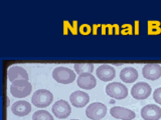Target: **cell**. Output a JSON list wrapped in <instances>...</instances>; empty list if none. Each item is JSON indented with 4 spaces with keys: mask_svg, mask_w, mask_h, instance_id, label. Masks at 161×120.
I'll list each match as a JSON object with an SVG mask.
<instances>
[{
    "mask_svg": "<svg viewBox=\"0 0 161 120\" xmlns=\"http://www.w3.org/2000/svg\"><path fill=\"white\" fill-rule=\"evenodd\" d=\"M153 98L156 103L161 104V87L155 89V91L153 92Z\"/></svg>",
    "mask_w": 161,
    "mask_h": 120,
    "instance_id": "cell-19",
    "label": "cell"
},
{
    "mask_svg": "<svg viewBox=\"0 0 161 120\" xmlns=\"http://www.w3.org/2000/svg\"><path fill=\"white\" fill-rule=\"evenodd\" d=\"M120 79L125 83H133L138 79V72L133 67H125L120 72Z\"/></svg>",
    "mask_w": 161,
    "mask_h": 120,
    "instance_id": "cell-16",
    "label": "cell"
},
{
    "mask_svg": "<svg viewBox=\"0 0 161 120\" xmlns=\"http://www.w3.org/2000/svg\"><path fill=\"white\" fill-rule=\"evenodd\" d=\"M106 93L114 99H125L128 96V89L124 84L120 82H112L106 86Z\"/></svg>",
    "mask_w": 161,
    "mask_h": 120,
    "instance_id": "cell-4",
    "label": "cell"
},
{
    "mask_svg": "<svg viewBox=\"0 0 161 120\" xmlns=\"http://www.w3.org/2000/svg\"><path fill=\"white\" fill-rule=\"evenodd\" d=\"M80 31H82V33H84V34H87L90 32V27L88 25H83V26L80 27Z\"/></svg>",
    "mask_w": 161,
    "mask_h": 120,
    "instance_id": "cell-20",
    "label": "cell"
},
{
    "mask_svg": "<svg viewBox=\"0 0 161 120\" xmlns=\"http://www.w3.org/2000/svg\"><path fill=\"white\" fill-rule=\"evenodd\" d=\"M142 74L148 80H157L161 77V65L155 63L145 64L142 68Z\"/></svg>",
    "mask_w": 161,
    "mask_h": 120,
    "instance_id": "cell-9",
    "label": "cell"
},
{
    "mask_svg": "<svg viewBox=\"0 0 161 120\" xmlns=\"http://www.w3.org/2000/svg\"><path fill=\"white\" fill-rule=\"evenodd\" d=\"M152 89H151V86L146 82H138L133 85V87L131 88V95L138 100H144L147 99Z\"/></svg>",
    "mask_w": 161,
    "mask_h": 120,
    "instance_id": "cell-6",
    "label": "cell"
},
{
    "mask_svg": "<svg viewBox=\"0 0 161 120\" xmlns=\"http://www.w3.org/2000/svg\"><path fill=\"white\" fill-rule=\"evenodd\" d=\"M32 120H53V115L47 110H37L32 115Z\"/></svg>",
    "mask_w": 161,
    "mask_h": 120,
    "instance_id": "cell-18",
    "label": "cell"
},
{
    "mask_svg": "<svg viewBox=\"0 0 161 120\" xmlns=\"http://www.w3.org/2000/svg\"><path fill=\"white\" fill-rule=\"evenodd\" d=\"M141 116L144 120H159L161 118V108L158 105L148 104L141 109Z\"/></svg>",
    "mask_w": 161,
    "mask_h": 120,
    "instance_id": "cell-8",
    "label": "cell"
},
{
    "mask_svg": "<svg viewBox=\"0 0 161 120\" xmlns=\"http://www.w3.org/2000/svg\"><path fill=\"white\" fill-rule=\"evenodd\" d=\"M70 120H79V119H70Z\"/></svg>",
    "mask_w": 161,
    "mask_h": 120,
    "instance_id": "cell-21",
    "label": "cell"
},
{
    "mask_svg": "<svg viewBox=\"0 0 161 120\" xmlns=\"http://www.w3.org/2000/svg\"><path fill=\"white\" fill-rule=\"evenodd\" d=\"M78 86L86 90H91L96 87L97 80L92 73H83L80 74L77 79Z\"/></svg>",
    "mask_w": 161,
    "mask_h": 120,
    "instance_id": "cell-12",
    "label": "cell"
},
{
    "mask_svg": "<svg viewBox=\"0 0 161 120\" xmlns=\"http://www.w3.org/2000/svg\"><path fill=\"white\" fill-rule=\"evenodd\" d=\"M97 77L102 80V81H111L113 80L116 76V71L113 68V66L108 64H102L97 68Z\"/></svg>",
    "mask_w": 161,
    "mask_h": 120,
    "instance_id": "cell-13",
    "label": "cell"
},
{
    "mask_svg": "<svg viewBox=\"0 0 161 120\" xmlns=\"http://www.w3.org/2000/svg\"><path fill=\"white\" fill-rule=\"evenodd\" d=\"M69 101L73 104V106L77 108L85 107L90 101V96L84 91H75L69 95Z\"/></svg>",
    "mask_w": 161,
    "mask_h": 120,
    "instance_id": "cell-11",
    "label": "cell"
},
{
    "mask_svg": "<svg viewBox=\"0 0 161 120\" xmlns=\"http://www.w3.org/2000/svg\"><path fill=\"white\" fill-rule=\"evenodd\" d=\"M107 114V106L101 102H94L86 109V115L92 120H101Z\"/></svg>",
    "mask_w": 161,
    "mask_h": 120,
    "instance_id": "cell-5",
    "label": "cell"
},
{
    "mask_svg": "<svg viewBox=\"0 0 161 120\" xmlns=\"http://www.w3.org/2000/svg\"><path fill=\"white\" fill-rule=\"evenodd\" d=\"M7 76L8 80L11 81V83L17 79L28 80V73L26 72V70L21 66H18V65H14V66H11L8 69Z\"/></svg>",
    "mask_w": 161,
    "mask_h": 120,
    "instance_id": "cell-15",
    "label": "cell"
},
{
    "mask_svg": "<svg viewBox=\"0 0 161 120\" xmlns=\"http://www.w3.org/2000/svg\"><path fill=\"white\" fill-rule=\"evenodd\" d=\"M70 112H72V107H70V105L65 100H58L53 105V113L58 119L67 118L70 114Z\"/></svg>",
    "mask_w": 161,
    "mask_h": 120,
    "instance_id": "cell-7",
    "label": "cell"
},
{
    "mask_svg": "<svg viewBox=\"0 0 161 120\" xmlns=\"http://www.w3.org/2000/svg\"><path fill=\"white\" fill-rule=\"evenodd\" d=\"M10 93L13 97L23 98L31 93L32 85L26 79H17L10 85Z\"/></svg>",
    "mask_w": 161,
    "mask_h": 120,
    "instance_id": "cell-1",
    "label": "cell"
},
{
    "mask_svg": "<svg viewBox=\"0 0 161 120\" xmlns=\"http://www.w3.org/2000/svg\"><path fill=\"white\" fill-rule=\"evenodd\" d=\"M53 95L47 89H38L31 96V102L34 106L38 108L47 107L53 102Z\"/></svg>",
    "mask_w": 161,
    "mask_h": 120,
    "instance_id": "cell-2",
    "label": "cell"
},
{
    "mask_svg": "<svg viewBox=\"0 0 161 120\" xmlns=\"http://www.w3.org/2000/svg\"><path fill=\"white\" fill-rule=\"evenodd\" d=\"M111 116H113L116 119L121 120H132L136 117V114L134 111L128 108L121 107V106H114L110 110Z\"/></svg>",
    "mask_w": 161,
    "mask_h": 120,
    "instance_id": "cell-10",
    "label": "cell"
},
{
    "mask_svg": "<svg viewBox=\"0 0 161 120\" xmlns=\"http://www.w3.org/2000/svg\"><path fill=\"white\" fill-rule=\"evenodd\" d=\"M11 111L16 116H26L31 112V104L24 100H19L12 104Z\"/></svg>",
    "mask_w": 161,
    "mask_h": 120,
    "instance_id": "cell-14",
    "label": "cell"
},
{
    "mask_svg": "<svg viewBox=\"0 0 161 120\" xmlns=\"http://www.w3.org/2000/svg\"><path fill=\"white\" fill-rule=\"evenodd\" d=\"M53 77L57 82L62 84H69L75 81V72L64 66H58L53 70Z\"/></svg>",
    "mask_w": 161,
    "mask_h": 120,
    "instance_id": "cell-3",
    "label": "cell"
},
{
    "mask_svg": "<svg viewBox=\"0 0 161 120\" xmlns=\"http://www.w3.org/2000/svg\"><path fill=\"white\" fill-rule=\"evenodd\" d=\"M75 71L79 75L83 73H92L94 70V64L91 63H75L74 65Z\"/></svg>",
    "mask_w": 161,
    "mask_h": 120,
    "instance_id": "cell-17",
    "label": "cell"
}]
</instances>
